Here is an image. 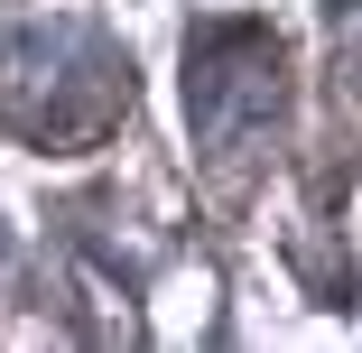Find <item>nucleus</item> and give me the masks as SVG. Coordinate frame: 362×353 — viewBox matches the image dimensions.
<instances>
[{
	"label": "nucleus",
	"instance_id": "nucleus-1",
	"mask_svg": "<svg viewBox=\"0 0 362 353\" xmlns=\"http://www.w3.org/2000/svg\"><path fill=\"white\" fill-rule=\"evenodd\" d=\"M279 112V37L251 19H214L186 37V121L204 149H242Z\"/></svg>",
	"mask_w": 362,
	"mask_h": 353
},
{
	"label": "nucleus",
	"instance_id": "nucleus-2",
	"mask_svg": "<svg viewBox=\"0 0 362 353\" xmlns=\"http://www.w3.org/2000/svg\"><path fill=\"white\" fill-rule=\"evenodd\" d=\"M0 270H10V233H0Z\"/></svg>",
	"mask_w": 362,
	"mask_h": 353
}]
</instances>
